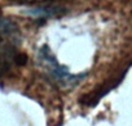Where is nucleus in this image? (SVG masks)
I'll use <instances>...</instances> for the list:
<instances>
[{
  "label": "nucleus",
  "instance_id": "f257e3e1",
  "mask_svg": "<svg viewBox=\"0 0 132 126\" xmlns=\"http://www.w3.org/2000/svg\"><path fill=\"white\" fill-rule=\"evenodd\" d=\"M14 2H26V3H31V2H40V0H14Z\"/></svg>",
  "mask_w": 132,
  "mask_h": 126
}]
</instances>
